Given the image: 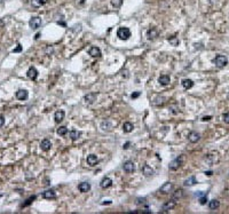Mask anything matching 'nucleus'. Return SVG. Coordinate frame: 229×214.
Masks as SVG:
<instances>
[{"instance_id":"nucleus-27","label":"nucleus","mask_w":229,"mask_h":214,"mask_svg":"<svg viewBox=\"0 0 229 214\" xmlns=\"http://www.w3.org/2000/svg\"><path fill=\"white\" fill-rule=\"evenodd\" d=\"M173 199H180L183 197V190L182 189H177L174 193H173Z\"/></svg>"},{"instance_id":"nucleus-26","label":"nucleus","mask_w":229,"mask_h":214,"mask_svg":"<svg viewBox=\"0 0 229 214\" xmlns=\"http://www.w3.org/2000/svg\"><path fill=\"white\" fill-rule=\"evenodd\" d=\"M196 182V178L195 176H190V178H188L184 182H183V184L186 186V187H191V186H194Z\"/></svg>"},{"instance_id":"nucleus-29","label":"nucleus","mask_w":229,"mask_h":214,"mask_svg":"<svg viewBox=\"0 0 229 214\" xmlns=\"http://www.w3.org/2000/svg\"><path fill=\"white\" fill-rule=\"evenodd\" d=\"M57 134L61 136H64L65 134H68V128L65 126H61L60 128H57Z\"/></svg>"},{"instance_id":"nucleus-37","label":"nucleus","mask_w":229,"mask_h":214,"mask_svg":"<svg viewBox=\"0 0 229 214\" xmlns=\"http://www.w3.org/2000/svg\"><path fill=\"white\" fill-rule=\"evenodd\" d=\"M144 202H146V198H139V199H136V204L138 205H140V204H144Z\"/></svg>"},{"instance_id":"nucleus-43","label":"nucleus","mask_w":229,"mask_h":214,"mask_svg":"<svg viewBox=\"0 0 229 214\" xmlns=\"http://www.w3.org/2000/svg\"><path fill=\"white\" fill-rule=\"evenodd\" d=\"M84 1H85V0H80V2H81V4H83Z\"/></svg>"},{"instance_id":"nucleus-39","label":"nucleus","mask_w":229,"mask_h":214,"mask_svg":"<svg viewBox=\"0 0 229 214\" xmlns=\"http://www.w3.org/2000/svg\"><path fill=\"white\" fill-rule=\"evenodd\" d=\"M139 95H140V92H136V93H134V94H132V97L135 99V97H138Z\"/></svg>"},{"instance_id":"nucleus-14","label":"nucleus","mask_w":229,"mask_h":214,"mask_svg":"<svg viewBox=\"0 0 229 214\" xmlns=\"http://www.w3.org/2000/svg\"><path fill=\"white\" fill-rule=\"evenodd\" d=\"M170 81H171V78H170V76H167V74H161V77L158 78V83L161 84V85H163V86L168 85Z\"/></svg>"},{"instance_id":"nucleus-33","label":"nucleus","mask_w":229,"mask_h":214,"mask_svg":"<svg viewBox=\"0 0 229 214\" xmlns=\"http://www.w3.org/2000/svg\"><path fill=\"white\" fill-rule=\"evenodd\" d=\"M168 41H170V44H172L173 46H178V45H179V39H178L177 37H170V38H168Z\"/></svg>"},{"instance_id":"nucleus-30","label":"nucleus","mask_w":229,"mask_h":214,"mask_svg":"<svg viewBox=\"0 0 229 214\" xmlns=\"http://www.w3.org/2000/svg\"><path fill=\"white\" fill-rule=\"evenodd\" d=\"M47 2V0H32V5L35 7H40V6L45 5Z\"/></svg>"},{"instance_id":"nucleus-34","label":"nucleus","mask_w":229,"mask_h":214,"mask_svg":"<svg viewBox=\"0 0 229 214\" xmlns=\"http://www.w3.org/2000/svg\"><path fill=\"white\" fill-rule=\"evenodd\" d=\"M206 202H207V196L206 195H203V197H199V203L202 204V205L206 204Z\"/></svg>"},{"instance_id":"nucleus-44","label":"nucleus","mask_w":229,"mask_h":214,"mask_svg":"<svg viewBox=\"0 0 229 214\" xmlns=\"http://www.w3.org/2000/svg\"><path fill=\"white\" fill-rule=\"evenodd\" d=\"M1 1H2V0H0V2H1Z\"/></svg>"},{"instance_id":"nucleus-15","label":"nucleus","mask_w":229,"mask_h":214,"mask_svg":"<svg viewBox=\"0 0 229 214\" xmlns=\"http://www.w3.org/2000/svg\"><path fill=\"white\" fill-rule=\"evenodd\" d=\"M88 54L92 58H100L101 56V51L99 47H91L88 51Z\"/></svg>"},{"instance_id":"nucleus-4","label":"nucleus","mask_w":229,"mask_h":214,"mask_svg":"<svg viewBox=\"0 0 229 214\" xmlns=\"http://www.w3.org/2000/svg\"><path fill=\"white\" fill-rule=\"evenodd\" d=\"M41 23H42L41 18L38 17V16H35V17H32L31 20H30L29 25H30V28H31L32 30H37V29H39L41 26Z\"/></svg>"},{"instance_id":"nucleus-5","label":"nucleus","mask_w":229,"mask_h":214,"mask_svg":"<svg viewBox=\"0 0 229 214\" xmlns=\"http://www.w3.org/2000/svg\"><path fill=\"white\" fill-rule=\"evenodd\" d=\"M123 168H124V171L127 173H133L134 171H135V165H134V163L131 162V160H127V162L124 163V165H123Z\"/></svg>"},{"instance_id":"nucleus-38","label":"nucleus","mask_w":229,"mask_h":214,"mask_svg":"<svg viewBox=\"0 0 229 214\" xmlns=\"http://www.w3.org/2000/svg\"><path fill=\"white\" fill-rule=\"evenodd\" d=\"M4 125H5V118L2 116H0V127H2Z\"/></svg>"},{"instance_id":"nucleus-19","label":"nucleus","mask_w":229,"mask_h":214,"mask_svg":"<svg viewBox=\"0 0 229 214\" xmlns=\"http://www.w3.org/2000/svg\"><path fill=\"white\" fill-rule=\"evenodd\" d=\"M42 197L45 199H54L56 198V193H55V191L54 190H46L45 193H42Z\"/></svg>"},{"instance_id":"nucleus-18","label":"nucleus","mask_w":229,"mask_h":214,"mask_svg":"<svg viewBox=\"0 0 229 214\" xmlns=\"http://www.w3.org/2000/svg\"><path fill=\"white\" fill-rule=\"evenodd\" d=\"M78 189L80 193H88L91 190V184L88 182H81L78 186Z\"/></svg>"},{"instance_id":"nucleus-28","label":"nucleus","mask_w":229,"mask_h":214,"mask_svg":"<svg viewBox=\"0 0 229 214\" xmlns=\"http://www.w3.org/2000/svg\"><path fill=\"white\" fill-rule=\"evenodd\" d=\"M69 136H70V139L71 140H78L79 137H80V132L78 131H71L70 133H69Z\"/></svg>"},{"instance_id":"nucleus-3","label":"nucleus","mask_w":229,"mask_h":214,"mask_svg":"<svg viewBox=\"0 0 229 214\" xmlns=\"http://www.w3.org/2000/svg\"><path fill=\"white\" fill-rule=\"evenodd\" d=\"M183 163V158L181 156L180 157H177L174 160H172L171 163H170V170L171 171H177V170H179V167L182 165Z\"/></svg>"},{"instance_id":"nucleus-2","label":"nucleus","mask_w":229,"mask_h":214,"mask_svg":"<svg viewBox=\"0 0 229 214\" xmlns=\"http://www.w3.org/2000/svg\"><path fill=\"white\" fill-rule=\"evenodd\" d=\"M213 63L215 64V67H218V68H224L228 64V58L224 55H218L213 60Z\"/></svg>"},{"instance_id":"nucleus-32","label":"nucleus","mask_w":229,"mask_h":214,"mask_svg":"<svg viewBox=\"0 0 229 214\" xmlns=\"http://www.w3.org/2000/svg\"><path fill=\"white\" fill-rule=\"evenodd\" d=\"M124 0H111V5L114 6V8H119L120 6L123 5Z\"/></svg>"},{"instance_id":"nucleus-35","label":"nucleus","mask_w":229,"mask_h":214,"mask_svg":"<svg viewBox=\"0 0 229 214\" xmlns=\"http://www.w3.org/2000/svg\"><path fill=\"white\" fill-rule=\"evenodd\" d=\"M222 120H224L226 124H229V112H226L222 116Z\"/></svg>"},{"instance_id":"nucleus-13","label":"nucleus","mask_w":229,"mask_h":214,"mask_svg":"<svg viewBox=\"0 0 229 214\" xmlns=\"http://www.w3.org/2000/svg\"><path fill=\"white\" fill-rule=\"evenodd\" d=\"M199 139H201V135L198 134L197 132H191V133L189 134V136H188V140L191 142V143H197V142L199 141Z\"/></svg>"},{"instance_id":"nucleus-16","label":"nucleus","mask_w":229,"mask_h":214,"mask_svg":"<svg viewBox=\"0 0 229 214\" xmlns=\"http://www.w3.org/2000/svg\"><path fill=\"white\" fill-rule=\"evenodd\" d=\"M84 100H85L86 103L92 104V103H94V101H96V94L95 93H88L87 95H85Z\"/></svg>"},{"instance_id":"nucleus-20","label":"nucleus","mask_w":229,"mask_h":214,"mask_svg":"<svg viewBox=\"0 0 229 214\" xmlns=\"http://www.w3.org/2000/svg\"><path fill=\"white\" fill-rule=\"evenodd\" d=\"M87 164H88L89 166H95L96 164H98V162H99V159H98V157L95 156V155H89V156H87Z\"/></svg>"},{"instance_id":"nucleus-9","label":"nucleus","mask_w":229,"mask_h":214,"mask_svg":"<svg viewBox=\"0 0 229 214\" xmlns=\"http://www.w3.org/2000/svg\"><path fill=\"white\" fill-rule=\"evenodd\" d=\"M26 76H28V78H30L31 80H36L37 77H38V71H37V69L33 68V67L29 68L28 72H26Z\"/></svg>"},{"instance_id":"nucleus-7","label":"nucleus","mask_w":229,"mask_h":214,"mask_svg":"<svg viewBox=\"0 0 229 214\" xmlns=\"http://www.w3.org/2000/svg\"><path fill=\"white\" fill-rule=\"evenodd\" d=\"M172 189H173V183L166 182V183H164V184H163V186L161 187V189H159V193H164V195H166V193H171Z\"/></svg>"},{"instance_id":"nucleus-10","label":"nucleus","mask_w":229,"mask_h":214,"mask_svg":"<svg viewBox=\"0 0 229 214\" xmlns=\"http://www.w3.org/2000/svg\"><path fill=\"white\" fill-rule=\"evenodd\" d=\"M40 148H41V150H44V151H48V150H51V148H52V142L49 141L48 139H45V140H42V141L40 142Z\"/></svg>"},{"instance_id":"nucleus-40","label":"nucleus","mask_w":229,"mask_h":214,"mask_svg":"<svg viewBox=\"0 0 229 214\" xmlns=\"http://www.w3.org/2000/svg\"><path fill=\"white\" fill-rule=\"evenodd\" d=\"M22 49V47H21V45H18V47L16 48V49H14V53H16V52H20Z\"/></svg>"},{"instance_id":"nucleus-23","label":"nucleus","mask_w":229,"mask_h":214,"mask_svg":"<svg viewBox=\"0 0 229 214\" xmlns=\"http://www.w3.org/2000/svg\"><path fill=\"white\" fill-rule=\"evenodd\" d=\"M142 173H143L146 176H150V175L154 174V170H152L151 167L148 166V165H143V167H142Z\"/></svg>"},{"instance_id":"nucleus-42","label":"nucleus","mask_w":229,"mask_h":214,"mask_svg":"<svg viewBox=\"0 0 229 214\" xmlns=\"http://www.w3.org/2000/svg\"><path fill=\"white\" fill-rule=\"evenodd\" d=\"M128 146H130V143L127 142V143H126L125 146H124V149H127V148H128Z\"/></svg>"},{"instance_id":"nucleus-41","label":"nucleus","mask_w":229,"mask_h":214,"mask_svg":"<svg viewBox=\"0 0 229 214\" xmlns=\"http://www.w3.org/2000/svg\"><path fill=\"white\" fill-rule=\"evenodd\" d=\"M210 119H211V117H210V116H208V117H204L203 121H206V120H210Z\"/></svg>"},{"instance_id":"nucleus-31","label":"nucleus","mask_w":229,"mask_h":214,"mask_svg":"<svg viewBox=\"0 0 229 214\" xmlns=\"http://www.w3.org/2000/svg\"><path fill=\"white\" fill-rule=\"evenodd\" d=\"M164 102H165V99L163 97V96H158V97H156V99L154 100V105H159V104H164Z\"/></svg>"},{"instance_id":"nucleus-1","label":"nucleus","mask_w":229,"mask_h":214,"mask_svg":"<svg viewBox=\"0 0 229 214\" xmlns=\"http://www.w3.org/2000/svg\"><path fill=\"white\" fill-rule=\"evenodd\" d=\"M117 37L121 40H127L131 37V30L126 26H121L117 31Z\"/></svg>"},{"instance_id":"nucleus-6","label":"nucleus","mask_w":229,"mask_h":214,"mask_svg":"<svg viewBox=\"0 0 229 214\" xmlns=\"http://www.w3.org/2000/svg\"><path fill=\"white\" fill-rule=\"evenodd\" d=\"M28 97H29V93H28V91H25V89H18V91L16 92V99L17 100H20V101H25Z\"/></svg>"},{"instance_id":"nucleus-11","label":"nucleus","mask_w":229,"mask_h":214,"mask_svg":"<svg viewBox=\"0 0 229 214\" xmlns=\"http://www.w3.org/2000/svg\"><path fill=\"white\" fill-rule=\"evenodd\" d=\"M100 186H101V188L102 189L110 188V187L112 186V180H111L110 178H103L102 179V181H101V183H100Z\"/></svg>"},{"instance_id":"nucleus-25","label":"nucleus","mask_w":229,"mask_h":214,"mask_svg":"<svg viewBox=\"0 0 229 214\" xmlns=\"http://www.w3.org/2000/svg\"><path fill=\"white\" fill-rule=\"evenodd\" d=\"M181 84H182V86L186 89H190L194 86V81L191 79H183Z\"/></svg>"},{"instance_id":"nucleus-17","label":"nucleus","mask_w":229,"mask_h":214,"mask_svg":"<svg viewBox=\"0 0 229 214\" xmlns=\"http://www.w3.org/2000/svg\"><path fill=\"white\" fill-rule=\"evenodd\" d=\"M64 116H65V112H64L63 110H58V111L55 112V115H54V119H55L56 123H61V121L64 119Z\"/></svg>"},{"instance_id":"nucleus-8","label":"nucleus","mask_w":229,"mask_h":214,"mask_svg":"<svg viewBox=\"0 0 229 214\" xmlns=\"http://www.w3.org/2000/svg\"><path fill=\"white\" fill-rule=\"evenodd\" d=\"M175 206H177V202H174V199H172V200H168V202H166V203L164 204L161 209H163L164 212H167V211L173 209Z\"/></svg>"},{"instance_id":"nucleus-22","label":"nucleus","mask_w":229,"mask_h":214,"mask_svg":"<svg viewBox=\"0 0 229 214\" xmlns=\"http://www.w3.org/2000/svg\"><path fill=\"white\" fill-rule=\"evenodd\" d=\"M219 206H220V202L217 200V199H213V200H210V202H208V207H210V209H212V211L218 209Z\"/></svg>"},{"instance_id":"nucleus-12","label":"nucleus","mask_w":229,"mask_h":214,"mask_svg":"<svg viewBox=\"0 0 229 214\" xmlns=\"http://www.w3.org/2000/svg\"><path fill=\"white\" fill-rule=\"evenodd\" d=\"M147 37H148L149 40H154V39H156L157 37H158V31H157L155 28H151V29H149L148 32H147Z\"/></svg>"},{"instance_id":"nucleus-21","label":"nucleus","mask_w":229,"mask_h":214,"mask_svg":"<svg viewBox=\"0 0 229 214\" xmlns=\"http://www.w3.org/2000/svg\"><path fill=\"white\" fill-rule=\"evenodd\" d=\"M101 128H102L103 131L110 132L112 128H114V126H112V124L110 123L109 120H105V121H103V123L101 124Z\"/></svg>"},{"instance_id":"nucleus-24","label":"nucleus","mask_w":229,"mask_h":214,"mask_svg":"<svg viewBox=\"0 0 229 214\" xmlns=\"http://www.w3.org/2000/svg\"><path fill=\"white\" fill-rule=\"evenodd\" d=\"M133 128H134L133 124H132V123H128V121L124 123V125H123V131L125 132V133H131V132L133 131Z\"/></svg>"},{"instance_id":"nucleus-36","label":"nucleus","mask_w":229,"mask_h":214,"mask_svg":"<svg viewBox=\"0 0 229 214\" xmlns=\"http://www.w3.org/2000/svg\"><path fill=\"white\" fill-rule=\"evenodd\" d=\"M35 199H36V196H32V197H30V198L26 200L25 204H23V207H25V206H28V205H30L32 200H35Z\"/></svg>"}]
</instances>
